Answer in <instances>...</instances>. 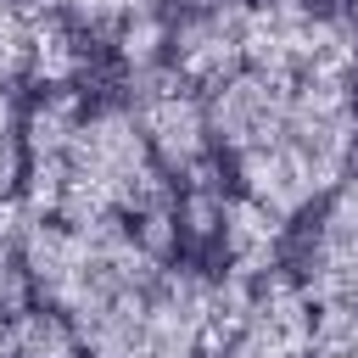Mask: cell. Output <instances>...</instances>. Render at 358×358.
<instances>
[{
  "label": "cell",
  "instance_id": "6da1fadb",
  "mask_svg": "<svg viewBox=\"0 0 358 358\" xmlns=\"http://www.w3.org/2000/svg\"><path fill=\"white\" fill-rule=\"evenodd\" d=\"M201 95L235 190L285 224L358 168V78H285L268 67H235Z\"/></svg>",
  "mask_w": 358,
  "mask_h": 358
},
{
  "label": "cell",
  "instance_id": "7a4b0ae2",
  "mask_svg": "<svg viewBox=\"0 0 358 358\" xmlns=\"http://www.w3.org/2000/svg\"><path fill=\"white\" fill-rule=\"evenodd\" d=\"M28 218L67 224H140L157 241H179V185L151 151L129 101H84L67 90H39L28 106Z\"/></svg>",
  "mask_w": 358,
  "mask_h": 358
},
{
  "label": "cell",
  "instance_id": "3957f363",
  "mask_svg": "<svg viewBox=\"0 0 358 358\" xmlns=\"http://www.w3.org/2000/svg\"><path fill=\"white\" fill-rule=\"evenodd\" d=\"M129 112L140 117L151 151L162 157V168L179 190L218 185V145H213V123H207V95L168 56L129 73Z\"/></svg>",
  "mask_w": 358,
  "mask_h": 358
},
{
  "label": "cell",
  "instance_id": "277c9868",
  "mask_svg": "<svg viewBox=\"0 0 358 358\" xmlns=\"http://www.w3.org/2000/svg\"><path fill=\"white\" fill-rule=\"evenodd\" d=\"M296 229L291 246V280L313 308H352L358 302V168L324 190Z\"/></svg>",
  "mask_w": 358,
  "mask_h": 358
},
{
  "label": "cell",
  "instance_id": "5b68a950",
  "mask_svg": "<svg viewBox=\"0 0 358 358\" xmlns=\"http://www.w3.org/2000/svg\"><path fill=\"white\" fill-rule=\"evenodd\" d=\"M84 34L56 0H0V90H67L84 73Z\"/></svg>",
  "mask_w": 358,
  "mask_h": 358
},
{
  "label": "cell",
  "instance_id": "8992f818",
  "mask_svg": "<svg viewBox=\"0 0 358 358\" xmlns=\"http://www.w3.org/2000/svg\"><path fill=\"white\" fill-rule=\"evenodd\" d=\"M313 313L319 308L280 268L257 274V280H241L235 308L224 319V336H218L213 358H308Z\"/></svg>",
  "mask_w": 358,
  "mask_h": 358
},
{
  "label": "cell",
  "instance_id": "52a82bcc",
  "mask_svg": "<svg viewBox=\"0 0 358 358\" xmlns=\"http://www.w3.org/2000/svg\"><path fill=\"white\" fill-rule=\"evenodd\" d=\"M56 11L84 39L117 45V56L129 62V73L168 56V28L157 17V0H56Z\"/></svg>",
  "mask_w": 358,
  "mask_h": 358
},
{
  "label": "cell",
  "instance_id": "ba28073f",
  "mask_svg": "<svg viewBox=\"0 0 358 358\" xmlns=\"http://www.w3.org/2000/svg\"><path fill=\"white\" fill-rule=\"evenodd\" d=\"M22 173H28V106L17 101V90H0V207L22 196Z\"/></svg>",
  "mask_w": 358,
  "mask_h": 358
},
{
  "label": "cell",
  "instance_id": "9c48e42d",
  "mask_svg": "<svg viewBox=\"0 0 358 358\" xmlns=\"http://www.w3.org/2000/svg\"><path fill=\"white\" fill-rule=\"evenodd\" d=\"M308 358H358V302L352 308H319Z\"/></svg>",
  "mask_w": 358,
  "mask_h": 358
},
{
  "label": "cell",
  "instance_id": "30bf717a",
  "mask_svg": "<svg viewBox=\"0 0 358 358\" xmlns=\"http://www.w3.org/2000/svg\"><path fill=\"white\" fill-rule=\"evenodd\" d=\"M179 6H185V11H190V6H213V0H179Z\"/></svg>",
  "mask_w": 358,
  "mask_h": 358
}]
</instances>
